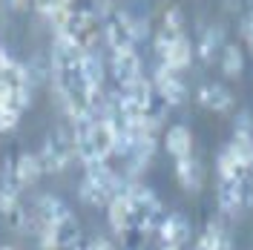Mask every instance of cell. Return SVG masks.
<instances>
[{"mask_svg": "<svg viewBox=\"0 0 253 250\" xmlns=\"http://www.w3.org/2000/svg\"><path fill=\"white\" fill-rule=\"evenodd\" d=\"M196 250H216V248H210L205 239H199V242H196Z\"/></svg>", "mask_w": 253, "mask_h": 250, "instance_id": "27", "label": "cell"}, {"mask_svg": "<svg viewBox=\"0 0 253 250\" xmlns=\"http://www.w3.org/2000/svg\"><path fill=\"white\" fill-rule=\"evenodd\" d=\"M248 35H253V15H251V20H248Z\"/></svg>", "mask_w": 253, "mask_h": 250, "instance_id": "28", "label": "cell"}, {"mask_svg": "<svg viewBox=\"0 0 253 250\" xmlns=\"http://www.w3.org/2000/svg\"><path fill=\"white\" fill-rule=\"evenodd\" d=\"M161 26L164 29H173V32H184V15H181V9L178 6H170L164 12V23Z\"/></svg>", "mask_w": 253, "mask_h": 250, "instance_id": "23", "label": "cell"}, {"mask_svg": "<svg viewBox=\"0 0 253 250\" xmlns=\"http://www.w3.org/2000/svg\"><path fill=\"white\" fill-rule=\"evenodd\" d=\"M242 69H245V55H242V49H239L236 43H224V49H221V72H224L227 78H239Z\"/></svg>", "mask_w": 253, "mask_h": 250, "instance_id": "19", "label": "cell"}, {"mask_svg": "<svg viewBox=\"0 0 253 250\" xmlns=\"http://www.w3.org/2000/svg\"><path fill=\"white\" fill-rule=\"evenodd\" d=\"M66 213H72L69 204L63 202L61 196H52V193L41 196L38 204H35V221H41V224H55V221L61 219V216H66ZM29 221H32V216H29Z\"/></svg>", "mask_w": 253, "mask_h": 250, "instance_id": "12", "label": "cell"}, {"mask_svg": "<svg viewBox=\"0 0 253 250\" xmlns=\"http://www.w3.org/2000/svg\"><path fill=\"white\" fill-rule=\"evenodd\" d=\"M75 158V141L66 132H49L43 147L38 150V161L43 172H61Z\"/></svg>", "mask_w": 253, "mask_h": 250, "instance_id": "1", "label": "cell"}, {"mask_svg": "<svg viewBox=\"0 0 253 250\" xmlns=\"http://www.w3.org/2000/svg\"><path fill=\"white\" fill-rule=\"evenodd\" d=\"M112 78L118 81V86H126L132 81L141 78V58L135 49H121V52H112Z\"/></svg>", "mask_w": 253, "mask_h": 250, "instance_id": "8", "label": "cell"}, {"mask_svg": "<svg viewBox=\"0 0 253 250\" xmlns=\"http://www.w3.org/2000/svg\"><path fill=\"white\" fill-rule=\"evenodd\" d=\"M196 98H199V104L205 110L216 112V115H227L236 107V98L230 95V89H224L221 83H205V86H199Z\"/></svg>", "mask_w": 253, "mask_h": 250, "instance_id": "9", "label": "cell"}, {"mask_svg": "<svg viewBox=\"0 0 253 250\" xmlns=\"http://www.w3.org/2000/svg\"><path fill=\"white\" fill-rule=\"evenodd\" d=\"M227 147H230V153L251 170V164H253V135L251 132H233V141H230Z\"/></svg>", "mask_w": 253, "mask_h": 250, "instance_id": "20", "label": "cell"}, {"mask_svg": "<svg viewBox=\"0 0 253 250\" xmlns=\"http://www.w3.org/2000/svg\"><path fill=\"white\" fill-rule=\"evenodd\" d=\"M84 55H86V52H84L78 43H72V41L63 38V35H55V43H52V69H55V72L81 69Z\"/></svg>", "mask_w": 253, "mask_h": 250, "instance_id": "7", "label": "cell"}, {"mask_svg": "<svg viewBox=\"0 0 253 250\" xmlns=\"http://www.w3.org/2000/svg\"><path fill=\"white\" fill-rule=\"evenodd\" d=\"M58 35L69 38L72 43H78L84 52H92V46L98 43V38H101V20H98V15L72 12V17L66 20V26Z\"/></svg>", "mask_w": 253, "mask_h": 250, "instance_id": "2", "label": "cell"}, {"mask_svg": "<svg viewBox=\"0 0 253 250\" xmlns=\"http://www.w3.org/2000/svg\"><path fill=\"white\" fill-rule=\"evenodd\" d=\"M41 175H43V170H41L38 153H20V156L15 158V184L20 190L32 187Z\"/></svg>", "mask_w": 253, "mask_h": 250, "instance_id": "16", "label": "cell"}, {"mask_svg": "<svg viewBox=\"0 0 253 250\" xmlns=\"http://www.w3.org/2000/svg\"><path fill=\"white\" fill-rule=\"evenodd\" d=\"M251 124H253V121H251V112L242 110L236 115V132H251Z\"/></svg>", "mask_w": 253, "mask_h": 250, "instance_id": "24", "label": "cell"}, {"mask_svg": "<svg viewBox=\"0 0 253 250\" xmlns=\"http://www.w3.org/2000/svg\"><path fill=\"white\" fill-rule=\"evenodd\" d=\"M164 147H167V153H170L175 161L190 158L193 156V135H190V129L184 124L170 126V129L164 132Z\"/></svg>", "mask_w": 253, "mask_h": 250, "instance_id": "13", "label": "cell"}, {"mask_svg": "<svg viewBox=\"0 0 253 250\" xmlns=\"http://www.w3.org/2000/svg\"><path fill=\"white\" fill-rule=\"evenodd\" d=\"M216 202L224 216L242 213V196H239V178H219L216 184Z\"/></svg>", "mask_w": 253, "mask_h": 250, "instance_id": "14", "label": "cell"}, {"mask_svg": "<svg viewBox=\"0 0 253 250\" xmlns=\"http://www.w3.org/2000/svg\"><path fill=\"white\" fill-rule=\"evenodd\" d=\"M158 55H161V66H167V69H173V72H181V69H187L190 61H193V46H190L187 38H178L175 43L158 49Z\"/></svg>", "mask_w": 253, "mask_h": 250, "instance_id": "11", "label": "cell"}, {"mask_svg": "<svg viewBox=\"0 0 253 250\" xmlns=\"http://www.w3.org/2000/svg\"><path fill=\"white\" fill-rule=\"evenodd\" d=\"M175 178H178V184L187 190V193H199L202 190V181H205V170H202V164H199V158H181V161H175Z\"/></svg>", "mask_w": 253, "mask_h": 250, "instance_id": "15", "label": "cell"}, {"mask_svg": "<svg viewBox=\"0 0 253 250\" xmlns=\"http://www.w3.org/2000/svg\"><path fill=\"white\" fill-rule=\"evenodd\" d=\"M221 38H224V35H221L219 26H210V29L202 35V41H199L196 52H199V58H202L205 63H210L216 55H219V49H224V46H221Z\"/></svg>", "mask_w": 253, "mask_h": 250, "instance_id": "18", "label": "cell"}, {"mask_svg": "<svg viewBox=\"0 0 253 250\" xmlns=\"http://www.w3.org/2000/svg\"><path fill=\"white\" fill-rule=\"evenodd\" d=\"M251 175H253V164H251Z\"/></svg>", "mask_w": 253, "mask_h": 250, "instance_id": "31", "label": "cell"}, {"mask_svg": "<svg viewBox=\"0 0 253 250\" xmlns=\"http://www.w3.org/2000/svg\"><path fill=\"white\" fill-rule=\"evenodd\" d=\"M6 3H9L12 9H26V6H29L32 0H6Z\"/></svg>", "mask_w": 253, "mask_h": 250, "instance_id": "26", "label": "cell"}, {"mask_svg": "<svg viewBox=\"0 0 253 250\" xmlns=\"http://www.w3.org/2000/svg\"><path fill=\"white\" fill-rule=\"evenodd\" d=\"M153 83H156V92L161 95V101L167 107H181L187 101V86H184V81L178 78V72H173V69L158 66Z\"/></svg>", "mask_w": 253, "mask_h": 250, "instance_id": "4", "label": "cell"}, {"mask_svg": "<svg viewBox=\"0 0 253 250\" xmlns=\"http://www.w3.org/2000/svg\"><path fill=\"white\" fill-rule=\"evenodd\" d=\"M216 170H219V178H242L245 172H251L233 153H230V147H224V150L219 153V158H216Z\"/></svg>", "mask_w": 253, "mask_h": 250, "instance_id": "17", "label": "cell"}, {"mask_svg": "<svg viewBox=\"0 0 253 250\" xmlns=\"http://www.w3.org/2000/svg\"><path fill=\"white\" fill-rule=\"evenodd\" d=\"M0 250H15L12 245H0Z\"/></svg>", "mask_w": 253, "mask_h": 250, "instance_id": "29", "label": "cell"}, {"mask_svg": "<svg viewBox=\"0 0 253 250\" xmlns=\"http://www.w3.org/2000/svg\"><path fill=\"white\" fill-rule=\"evenodd\" d=\"M107 219H110V227L118 236H124L126 230H132V224H135V213H132V202L126 199L124 193H118V196L107 204Z\"/></svg>", "mask_w": 253, "mask_h": 250, "instance_id": "10", "label": "cell"}, {"mask_svg": "<svg viewBox=\"0 0 253 250\" xmlns=\"http://www.w3.org/2000/svg\"><path fill=\"white\" fill-rule=\"evenodd\" d=\"M78 199H81L84 204H89V207H104V204H110V202H112V199L107 196V193H104V190L95 187L92 181H86V178L81 181V187H78Z\"/></svg>", "mask_w": 253, "mask_h": 250, "instance_id": "21", "label": "cell"}, {"mask_svg": "<svg viewBox=\"0 0 253 250\" xmlns=\"http://www.w3.org/2000/svg\"><path fill=\"white\" fill-rule=\"evenodd\" d=\"M17 121H20V112H17L12 104H6V101L0 98V132H9V129H15Z\"/></svg>", "mask_w": 253, "mask_h": 250, "instance_id": "22", "label": "cell"}, {"mask_svg": "<svg viewBox=\"0 0 253 250\" xmlns=\"http://www.w3.org/2000/svg\"><path fill=\"white\" fill-rule=\"evenodd\" d=\"M104 35H107V43H110L112 52L135 49V41H138V23H135L129 15H124V12H115V15L107 20Z\"/></svg>", "mask_w": 253, "mask_h": 250, "instance_id": "3", "label": "cell"}, {"mask_svg": "<svg viewBox=\"0 0 253 250\" xmlns=\"http://www.w3.org/2000/svg\"><path fill=\"white\" fill-rule=\"evenodd\" d=\"M75 250H86V248H84V245H78V248H75Z\"/></svg>", "mask_w": 253, "mask_h": 250, "instance_id": "30", "label": "cell"}, {"mask_svg": "<svg viewBox=\"0 0 253 250\" xmlns=\"http://www.w3.org/2000/svg\"><path fill=\"white\" fill-rule=\"evenodd\" d=\"M158 239H161V248H175L181 250L190 242V221L181 213H167L164 224L158 227Z\"/></svg>", "mask_w": 253, "mask_h": 250, "instance_id": "6", "label": "cell"}, {"mask_svg": "<svg viewBox=\"0 0 253 250\" xmlns=\"http://www.w3.org/2000/svg\"><path fill=\"white\" fill-rule=\"evenodd\" d=\"M86 250H115V248H112V242H107V239H101V236H98L92 245H86Z\"/></svg>", "mask_w": 253, "mask_h": 250, "instance_id": "25", "label": "cell"}, {"mask_svg": "<svg viewBox=\"0 0 253 250\" xmlns=\"http://www.w3.org/2000/svg\"><path fill=\"white\" fill-rule=\"evenodd\" d=\"M49 230H52V242H55V250H75L81 245V221L75 213H66L61 219L55 221V224H49Z\"/></svg>", "mask_w": 253, "mask_h": 250, "instance_id": "5", "label": "cell"}]
</instances>
